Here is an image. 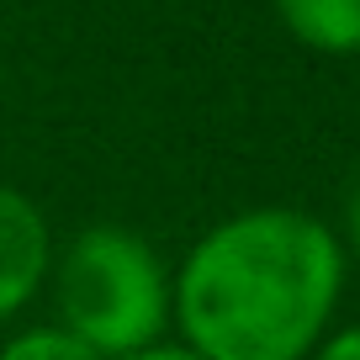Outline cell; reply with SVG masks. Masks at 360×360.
<instances>
[{
    "label": "cell",
    "mask_w": 360,
    "mask_h": 360,
    "mask_svg": "<svg viewBox=\"0 0 360 360\" xmlns=\"http://www.w3.org/2000/svg\"><path fill=\"white\" fill-rule=\"evenodd\" d=\"M0 360H106L101 349H90L79 334L58 328H27V334H11L0 345Z\"/></svg>",
    "instance_id": "5"
},
{
    "label": "cell",
    "mask_w": 360,
    "mask_h": 360,
    "mask_svg": "<svg viewBox=\"0 0 360 360\" xmlns=\"http://www.w3.org/2000/svg\"><path fill=\"white\" fill-rule=\"evenodd\" d=\"M64 328L106 360L154 349L169 323V276L133 228H85L53 270Z\"/></svg>",
    "instance_id": "2"
},
{
    "label": "cell",
    "mask_w": 360,
    "mask_h": 360,
    "mask_svg": "<svg viewBox=\"0 0 360 360\" xmlns=\"http://www.w3.org/2000/svg\"><path fill=\"white\" fill-rule=\"evenodd\" d=\"M48 259H53V238L37 202L0 186V323L32 302L48 276Z\"/></svg>",
    "instance_id": "3"
},
{
    "label": "cell",
    "mask_w": 360,
    "mask_h": 360,
    "mask_svg": "<svg viewBox=\"0 0 360 360\" xmlns=\"http://www.w3.org/2000/svg\"><path fill=\"white\" fill-rule=\"evenodd\" d=\"M345 233H349V249L360 255V180H355V191H349V202H345Z\"/></svg>",
    "instance_id": "7"
},
{
    "label": "cell",
    "mask_w": 360,
    "mask_h": 360,
    "mask_svg": "<svg viewBox=\"0 0 360 360\" xmlns=\"http://www.w3.org/2000/svg\"><path fill=\"white\" fill-rule=\"evenodd\" d=\"M313 360H360V323H355V328H339V334H328L323 345H318Z\"/></svg>",
    "instance_id": "6"
},
{
    "label": "cell",
    "mask_w": 360,
    "mask_h": 360,
    "mask_svg": "<svg viewBox=\"0 0 360 360\" xmlns=\"http://www.w3.org/2000/svg\"><path fill=\"white\" fill-rule=\"evenodd\" d=\"M345 292L334 228L297 207H249L180 259L169 318L202 360H307Z\"/></svg>",
    "instance_id": "1"
},
{
    "label": "cell",
    "mask_w": 360,
    "mask_h": 360,
    "mask_svg": "<svg viewBox=\"0 0 360 360\" xmlns=\"http://www.w3.org/2000/svg\"><path fill=\"white\" fill-rule=\"evenodd\" d=\"M276 16L313 53L328 58L360 53V0H276Z\"/></svg>",
    "instance_id": "4"
},
{
    "label": "cell",
    "mask_w": 360,
    "mask_h": 360,
    "mask_svg": "<svg viewBox=\"0 0 360 360\" xmlns=\"http://www.w3.org/2000/svg\"><path fill=\"white\" fill-rule=\"evenodd\" d=\"M127 360H202V355H191L186 345H154V349H138Z\"/></svg>",
    "instance_id": "8"
}]
</instances>
